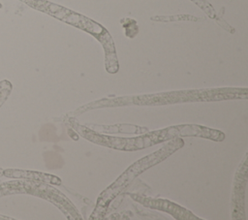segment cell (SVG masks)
<instances>
[{
	"mask_svg": "<svg viewBox=\"0 0 248 220\" xmlns=\"http://www.w3.org/2000/svg\"><path fill=\"white\" fill-rule=\"evenodd\" d=\"M3 176L9 178H16V179H27L32 181H39L44 183L49 184H60L61 180L55 175L34 172V171H27V170H18V169H4Z\"/></svg>",
	"mask_w": 248,
	"mask_h": 220,
	"instance_id": "5",
	"label": "cell"
},
{
	"mask_svg": "<svg viewBox=\"0 0 248 220\" xmlns=\"http://www.w3.org/2000/svg\"><path fill=\"white\" fill-rule=\"evenodd\" d=\"M183 145V141L180 138H175L168 144H166L163 148L159 149L156 152L137 161L131 167H129L108 189H106L103 194L99 197L97 202V208H103V206L109 201L112 200L114 196H116L129 182L136 177L139 173H142L149 167L161 162L169 155H170L173 151Z\"/></svg>",
	"mask_w": 248,
	"mask_h": 220,
	"instance_id": "1",
	"label": "cell"
},
{
	"mask_svg": "<svg viewBox=\"0 0 248 220\" xmlns=\"http://www.w3.org/2000/svg\"><path fill=\"white\" fill-rule=\"evenodd\" d=\"M3 171H4V169L0 168V177H1V176H3Z\"/></svg>",
	"mask_w": 248,
	"mask_h": 220,
	"instance_id": "9",
	"label": "cell"
},
{
	"mask_svg": "<svg viewBox=\"0 0 248 220\" xmlns=\"http://www.w3.org/2000/svg\"><path fill=\"white\" fill-rule=\"evenodd\" d=\"M32 185V180L21 179L0 183V198L3 196L16 194V193H27Z\"/></svg>",
	"mask_w": 248,
	"mask_h": 220,
	"instance_id": "6",
	"label": "cell"
},
{
	"mask_svg": "<svg viewBox=\"0 0 248 220\" xmlns=\"http://www.w3.org/2000/svg\"><path fill=\"white\" fill-rule=\"evenodd\" d=\"M161 135L164 140H168L173 137H185V136H197L206 139H211L214 141H222L225 138V135L219 131L208 129L205 127L198 125H181L174 126L168 129L160 130Z\"/></svg>",
	"mask_w": 248,
	"mask_h": 220,
	"instance_id": "3",
	"label": "cell"
},
{
	"mask_svg": "<svg viewBox=\"0 0 248 220\" xmlns=\"http://www.w3.org/2000/svg\"><path fill=\"white\" fill-rule=\"evenodd\" d=\"M20 1L26 3L27 5H29L30 7L36 10L45 12L54 17H57L65 22H68L78 28L86 30L87 32H90L94 35H96L97 33L101 34L106 32V30L101 25L92 21L91 19L81 15L76 14L68 9L52 4L50 2H47L45 0H20Z\"/></svg>",
	"mask_w": 248,
	"mask_h": 220,
	"instance_id": "2",
	"label": "cell"
},
{
	"mask_svg": "<svg viewBox=\"0 0 248 220\" xmlns=\"http://www.w3.org/2000/svg\"><path fill=\"white\" fill-rule=\"evenodd\" d=\"M192 1L194 3H196L200 8H202L208 16H210L212 18L215 16L214 9L212 8V6L206 0H192Z\"/></svg>",
	"mask_w": 248,
	"mask_h": 220,
	"instance_id": "8",
	"label": "cell"
},
{
	"mask_svg": "<svg viewBox=\"0 0 248 220\" xmlns=\"http://www.w3.org/2000/svg\"><path fill=\"white\" fill-rule=\"evenodd\" d=\"M134 199L140 204L149 206L151 208H157L164 210L171 215H173L177 219H198V217L194 216L190 211L184 209L183 207L170 202L167 200H159V199H151L146 197H140L138 195L133 196Z\"/></svg>",
	"mask_w": 248,
	"mask_h": 220,
	"instance_id": "4",
	"label": "cell"
},
{
	"mask_svg": "<svg viewBox=\"0 0 248 220\" xmlns=\"http://www.w3.org/2000/svg\"><path fill=\"white\" fill-rule=\"evenodd\" d=\"M153 20H159V21H177V20H199L200 18L192 16H156L152 17Z\"/></svg>",
	"mask_w": 248,
	"mask_h": 220,
	"instance_id": "7",
	"label": "cell"
}]
</instances>
